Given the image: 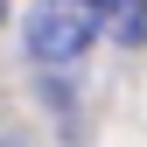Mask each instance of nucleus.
<instances>
[{"label":"nucleus","instance_id":"obj_1","mask_svg":"<svg viewBox=\"0 0 147 147\" xmlns=\"http://www.w3.org/2000/svg\"><path fill=\"white\" fill-rule=\"evenodd\" d=\"M98 35H105L98 0H35V14H28V56L49 63V70H63V63H77Z\"/></svg>","mask_w":147,"mask_h":147},{"label":"nucleus","instance_id":"obj_2","mask_svg":"<svg viewBox=\"0 0 147 147\" xmlns=\"http://www.w3.org/2000/svg\"><path fill=\"white\" fill-rule=\"evenodd\" d=\"M98 21H105V35H119L126 49H140L147 42V0H98Z\"/></svg>","mask_w":147,"mask_h":147},{"label":"nucleus","instance_id":"obj_3","mask_svg":"<svg viewBox=\"0 0 147 147\" xmlns=\"http://www.w3.org/2000/svg\"><path fill=\"white\" fill-rule=\"evenodd\" d=\"M0 14H7V0H0Z\"/></svg>","mask_w":147,"mask_h":147}]
</instances>
